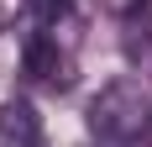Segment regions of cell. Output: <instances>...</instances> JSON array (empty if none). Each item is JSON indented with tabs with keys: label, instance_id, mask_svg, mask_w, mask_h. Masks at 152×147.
Instances as JSON below:
<instances>
[{
	"label": "cell",
	"instance_id": "277c9868",
	"mask_svg": "<svg viewBox=\"0 0 152 147\" xmlns=\"http://www.w3.org/2000/svg\"><path fill=\"white\" fill-rule=\"evenodd\" d=\"M26 5H31V16H37L42 26H58L63 16H68V5H74V0H26Z\"/></svg>",
	"mask_w": 152,
	"mask_h": 147
},
{
	"label": "cell",
	"instance_id": "6da1fadb",
	"mask_svg": "<svg viewBox=\"0 0 152 147\" xmlns=\"http://www.w3.org/2000/svg\"><path fill=\"white\" fill-rule=\"evenodd\" d=\"M147 116H152V95L142 89V79H115V84H105L94 95V105H89V126L100 137H115V142L137 137Z\"/></svg>",
	"mask_w": 152,
	"mask_h": 147
},
{
	"label": "cell",
	"instance_id": "7a4b0ae2",
	"mask_svg": "<svg viewBox=\"0 0 152 147\" xmlns=\"http://www.w3.org/2000/svg\"><path fill=\"white\" fill-rule=\"evenodd\" d=\"M0 147H42V121L26 100L0 105Z\"/></svg>",
	"mask_w": 152,
	"mask_h": 147
},
{
	"label": "cell",
	"instance_id": "5b68a950",
	"mask_svg": "<svg viewBox=\"0 0 152 147\" xmlns=\"http://www.w3.org/2000/svg\"><path fill=\"white\" fill-rule=\"evenodd\" d=\"M105 5H110V11H115V16H131V11H142L147 0H105Z\"/></svg>",
	"mask_w": 152,
	"mask_h": 147
},
{
	"label": "cell",
	"instance_id": "3957f363",
	"mask_svg": "<svg viewBox=\"0 0 152 147\" xmlns=\"http://www.w3.org/2000/svg\"><path fill=\"white\" fill-rule=\"evenodd\" d=\"M26 68L37 79H47V84H68V58L58 53L53 37H31L26 42Z\"/></svg>",
	"mask_w": 152,
	"mask_h": 147
}]
</instances>
